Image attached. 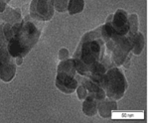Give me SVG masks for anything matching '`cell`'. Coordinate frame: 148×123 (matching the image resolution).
<instances>
[{
    "label": "cell",
    "mask_w": 148,
    "mask_h": 123,
    "mask_svg": "<svg viewBox=\"0 0 148 123\" xmlns=\"http://www.w3.org/2000/svg\"><path fill=\"white\" fill-rule=\"evenodd\" d=\"M54 6L52 0H31L30 15L41 22L50 21L54 16Z\"/></svg>",
    "instance_id": "cell-6"
},
{
    "label": "cell",
    "mask_w": 148,
    "mask_h": 123,
    "mask_svg": "<svg viewBox=\"0 0 148 123\" xmlns=\"http://www.w3.org/2000/svg\"><path fill=\"white\" fill-rule=\"evenodd\" d=\"M102 31L106 38V48L113 65L128 68L132 56V37L128 35H119L112 30L108 19L102 25Z\"/></svg>",
    "instance_id": "cell-3"
},
{
    "label": "cell",
    "mask_w": 148,
    "mask_h": 123,
    "mask_svg": "<svg viewBox=\"0 0 148 123\" xmlns=\"http://www.w3.org/2000/svg\"><path fill=\"white\" fill-rule=\"evenodd\" d=\"M128 21H129V32L127 35L132 37L139 31V21H138V16L135 13L128 15Z\"/></svg>",
    "instance_id": "cell-14"
},
{
    "label": "cell",
    "mask_w": 148,
    "mask_h": 123,
    "mask_svg": "<svg viewBox=\"0 0 148 123\" xmlns=\"http://www.w3.org/2000/svg\"><path fill=\"white\" fill-rule=\"evenodd\" d=\"M1 1H4V2H6V3H8V2L10 1V0H1Z\"/></svg>",
    "instance_id": "cell-20"
},
{
    "label": "cell",
    "mask_w": 148,
    "mask_h": 123,
    "mask_svg": "<svg viewBox=\"0 0 148 123\" xmlns=\"http://www.w3.org/2000/svg\"><path fill=\"white\" fill-rule=\"evenodd\" d=\"M83 112L86 116H95L97 113V103L99 100L97 99L94 93H88L86 97L83 100Z\"/></svg>",
    "instance_id": "cell-11"
},
{
    "label": "cell",
    "mask_w": 148,
    "mask_h": 123,
    "mask_svg": "<svg viewBox=\"0 0 148 123\" xmlns=\"http://www.w3.org/2000/svg\"><path fill=\"white\" fill-rule=\"evenodd\" d=\"M69 51H68L66 48H61L60 51H59V59L60 61L66 60V59L69 58Z\"/></svg>",
    "instance_id": "cell-17"
},
{
    "label": "cell",
    "mask_w": 148,
    "mask_h": 123,
    "mask_svg": "<svg viewBox=\"0 0 148 123\" xmlns=\"http://www.w3.org/2000/svg\"><path fill=\"white\" fill-rule=\"evenodd\" d=\"M145 46V38L144 35L138 31L134 36H132V54L133 55H140L142 53Z\"/></svg>",
    "instance_id": "cell-12"
},
{
    "label": "cell",
    "mask_w": 148,
    "mask_h": 123,
    "mask_svg": "<svg viewBox=\"0 0 148 123\" xmlns=\"http://www.w3.org/2000/svg\"><path fill=\"white\" fill-rule=\"evenodd\" d=\"M68 3H69V0H52L54 9L60 13H64L67 11Z\"/></svg>",
    "instance_id": "cell-15"
},
{
    "label": "cell",
    "mask_w": 148,
    "mask_h": 123,
    "mask_svg": "<svg viewBox=\"0 0 148 123\" xmlns=\"http://www.w3.org/2000/svg\"><path fill=\"white\" fill-rule=\"evenodd\" d=\"M84 8H85V0H69L67 11L70 15H76L81 13Z\"/></svg>",
    "instance_id": "cell-13"
},
{
    "label": "cell",
    "mask_w": 148,
    "mask_h": 123,
    "mask_svg": "<svg viewBox=\"0 0 148 123\" xmlns=\"http://www.w3.org/2000/svg\"><path fill=\"white\" fill-rule=\"evenodd\" d=\"M101 85L106 97L119 100L123 97L127 90V81L119 67L112 66L102 76Z\"/></svg>",
    "instance_id": "cell-5"
},
{
    "label": "cell",
    "mask_w": 148,
    "mask_h": 123,
    "mask_svg": "<svg viewBox=\"0 0 148 123\" xmlns=\"http://www.w3.org/2000/svg\"><path fill=\"white\" fill-rule=\"evenodd\" d=\"M72 58L79 76L101 83L104 72L114 66L106 48L102 25L82 37Z\"/></svg>",
    "instance_id": "cell-1"
},
{
    "label": "cell",
    "mask_w": 148,
    "mask_h": 123,
    "mask_svg": "<svg viewBox=\"0 0 148 123\" xmlns=\"http://www.w3.org/2000/svg\"><path fill=\"white\" fill-rule=\"evenodd\" d=\"M76 92H77V93H78L79 99H81V100H84L86 97V95H88V92H86V87L83 85H82L81 83H79V85L77 86Z\"/></svg>",
    "instance_id": "cell-16"
},
{
    "label": "cell",
    "mask_w": 148,
    "mask_h": 123,
    "mask_svg": "<svg viewBox=\"0 0 148 123\" xmlns=\"http://www.w3.org/2000/svg\"><path fill=\"white\" fill-rule=\"evenodd\" d=\"M112 30L119 35H127L129 32L128 14L123 9H117L113 14L108 16Z\"/></svg>",
    "instance_id": "cell-7"
},
{
    "label": "cell",
    "mask_w": 148,
    "mask_h": 123,
    "mask_svg": "<svg viewBox=\"0 0 148 123\" xmlns=\"http://www.w3.org/2000/svg\"><path fill=\"white\" fill-rule=\"evenodd\" d=\"M117 109L116 100L111 99L109 97H104L99 100L97 103V113L103 118H109L111 116V112Z\"/></svg>",
    "instance_id": "cell-9"
},
{
    "label": "cell",
    "mask_w": 148,
    "mask_h": 123,
    "mask_svg": "<svg viewBox=\"0 0 148 123\" xmlns=\"http://www.w3.org/2000/svg\"><path fill=\"white\" fill-rule=\"evenodd\" d=\"M81 79L82 76H79L77 72L74 59L69 57L66 60L60 62L56 77V86L60 92L66 94L75 92Z\"/></svg>",
    "instance_id": "cell-4"
},
{
    "label": "cell",
    "mask_w": 148,
    "mask_h": 123,
    "mask_svg": "<svg viewBox=\"0 0 148 123\" xmlns=\"http://www.w3.org/2000/svg\"><path fill=\"white\" fill-rule=\"evenodd\" d=\"M43 23L30 15L12 25V36L8 41V52L13 58H25L39 41Z\"/></svg>",
    "instance_id": "cell-2"
},
{
    "label": "cell",
    "mask_w": 148,
    "mask_h": 123,
    "mask_svg": "<svg viewBox=\"0 0 148 123\" xmlns=\"http://www.w3.org/2000/svg\"><path fill=\"white\" fill-rule=\"evenodd\" d=\"M14 61H15L16 66H20V65H22V63H23V58H15Z\"/></svg>",
    "instance_id": "cell-19"
},
{
    "label": "cell",
    "mask_w": 148,
    "mask_h": 123,
    "mask_svg": "<svg viewBox=\"0 0 148 123\" xmlns=\"http://www.w3.org/2000/svg\"><path fill=\"white\" fill-rule=\"evenodd\" d=\"M3 21H0V70L5 66L15 63L14 58L8 52V40L3 32Z\"/></svg>",
    "instance_id": "cell-8"
},
{
    "label": "cell",
    "mask_w": 148,
    "mask_h": 123,
    "mask_svg": "<svg viewBox=\"0 0 148 123\" xmlns=\"http://www.w3.org/2000/svg\"><path fill=\"white\" fill-rule=\"evenodd\" d=\"M6 6H7V3H6V2H4V1H1V0H0V13H2L4 10H5Z\"/></svg>",
    "instance_id": "cell-18"
},
{
    "label": "cell",
    "mask_w": 148,
    "mask_h": 123,
    "mask_svg": "<svg viewBox=\"0 0 148 123\" xmlns=\"http://www.w3.org/2000/svg\"><path fill=\"white\" fill-rule=\"evenodd\" d=\"M22 20V14L19 8H12L10 6H6L5 10L0 13V21L6 22L11 25H14L17 22Z\"/></svg>",
    "instance_id": "cell-10"
}]
</instances>
